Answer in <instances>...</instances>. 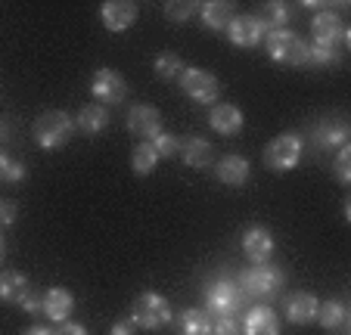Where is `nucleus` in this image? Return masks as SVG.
Here are the masks:
<instances>
[{"label": "nucleus", "mask_w": 351, "mask_h": 335, "mask_svg": "<svg viewBox=\"0 0 351 335\" xmlns=\"http://www.w3.org/2000/svg\"><path fill=\"white\" fill-rule=\"evenodd\" d=\"M72 134H75V119L66 115L62 109H50L44 115H38V121L32 127V137L40 149H62L72 140Z\"/></svg>", "instance_id": "obj_1"}, {"label": "nucleus", "mask_w": 351, "mask_h": 335, "mask_svg": "<svg viewBox=\"0 0 351 335\" xmlns=\"http://www.w3.org/2000/svg\"><path fill=\"white\" fill-rule=\"evenodd\" d=\"M265 47L271 53V60L280 66H302L308 62V44L289 28H271L265 34Z\"/></svg>", "instance_id": "obj_2"}, {"label": "nucleus", "mask_w": 351, "mask_h": 335, "mask_svg": "<svg viewBox=\"0 0 351 335\" xmlns=\"http://www.w3.org/2000/svg\"><path fill=\"white\" fill-rule=\"evenodd\" d=\"M239 292L249 298H258V301H267V298H274L280 292V286H283V273L274 267H267V264H252L249 270H243L239 273Z\"/></svg>", "instance_id": "obj_3"}, {"label": "nucleus", "mask_w": 351, "mask_h": 335, "mask_svg": "<svg viewBox=\"0 0 351 335\" xmlns=\"http://www.w3.org/2000/svg\"><path fill=\"white\" fill-rule=\"evenodd\" d=\"M298 158H302V137L292 131L280 134V137H274L271 143L265 146V168L267 171H292L298 164Z\"/></svg>", "instance_id": "obj_4"}, {"label": "nucleus", "mask_w": 351, "mask_h": 335, "mask_svg": "<svg viewBox=\"0 0 351 335\" xmlns=\"http://www.w3.org/2000/svg\"><path fill=\"white\" fill-rule=\"evenodd\" d=\"M131 320L137 323L140 329H162L171 323V304H168V298L159 295V292H143V295L134 301Z\"/></svg>", "instance_id": "obj_5"}, {"label": "nucleus", "mask_w": 351, "mask_h": 335, "mask_svg": "<svg viewBox=\"0 0 351 335\" xmlns=\"http://www.w3.org/2000/svg\"><path fill=\"white\" fill-rule=\"evenodd\" d=\"M180 90H184L190 99H196V103L208 106L218 99L221 84L212 72H206V69H184V75H180Z\"/></svg>", "instance_id": "obj_6"}, {"label": "nucleus", "mask_w": 351, "mask_h": 335, "mask_svg": "<svg viewBox=\"0 0 351 335\" xmlns=\"http://www.w3.org/2000/svg\"><path fill=\"white\" fill-rule=\"evenodd\" d=\"M239 301H243V292H239V286L230 283V280H215L206 292V310L212 317L237 314Z\"/></svg>", "instance_id": "obj_7"}, {"label": "nucleus", "mask_w": 351, "mask_h": 335, "mask_svg": "<svg viewBox=\"0 0 351 335\" xmlns=\"http://www.w3.org/2000/svg\"><path fill=\"white\" fill-rule=\"evenodd\" d=\"M311 38H314V47H324V50H339V44L345 40V22L339 13H324L314 16L311 22Z\"/></svg>", "instance_id": "obj_8"}, {"label": "nucleus", "mask_w": 351, "mask_h": 335, "mask_svg": "<svg viewBox=\"0 0 351 335\" xmlns=\"http://www.w3.org/2000/svg\"><path fill=\"white\" fill-rule=\"evenodd\" d=\"M267 32H271L267 19H261V16H252V13L237 16V19L230 22V28H227V34H230V40L237 47H255V44H261Z\"/></svg>", "instance_id": "obj_9"}, {"label": "nucleus", "mask_w": 351, "mask_h": 335, "mask_svg": "<svg viewBox=\"0 0 351 335\" xmlns=\"http://www.w3.org/2000/svg\"><path fill=\"white\" fill-rule=\"evenodd\" d=\"M128 131L134 134V137H143V140H156L162 134V115L156 106H134L131 112H128Z\"/></svg>", "instance_id": "obj_10"}, {"label": "nucleus", "mask_w": 351, "mask_h": 335, "mask_svg": "<svg viewBox=\"0 0 351 335\" xmlns=\"http://www.w3.org/2000/svg\"><path fill=\"white\" fill-rule=\"evenodd\" d=\"M90 90H93V97H97L99 106H112V103H121V99H125L128 84L119 72H112V69H99V72L93 75Z\"/></svg>", "instance_id": "obj_11"}, {"label": "nucleus", "mask_w": 351, "mask_h": 335, "mask_svg": "<svg viewBox=\"0 0 351 335\" xmlns=\"http://www.w3.org/2000/svg\"><path fill=\"white\" fill-rule=\"evenodd\" d=\"M137 3H128V0H109V3H103L99 7V19H103V25L109 28V32H125V28H131L134 22H137Z\"/></svg>", "instance_id": "obj_12"}, {"label": "nucleus", "mask_w": 351, "mask_h": 335, "mask_svg": "<svg viewBox=\"0 0 351 335\" xmlns=\"http://www.w3.org/2000/svg\"><path fill=\"white\" fill-rule=\"evenodd\" d=\"M271 251H274V236L267 227H249L243 233V255L252 264H267Z\"/></svg>", "instance_id": "obj_13"}, {"label": "nucleus", "mask_w": 351, "mask_h": 335, "mask_svg": "<svg viewBox=\"0 0 351 335\" xmlns=\"http://www.w3.org/2000/svg\"><path fill=\"white\" fill-rule=\"evenodd\" d=\"M317 308H320V301L311 295V292H292L283 304L286 320L295 323V326H305V323L317 320Z\"/></svg>", "instance_id": "obj_14"}, {"label": "nucleus", "mask_w": 351, "mask_h": 335, "mask_svg": "<svg viewBox=\"0 0 351 335\" xmlns=\"http://www.w3.org/2000/svg\"><path fill=\"white\" fill-rule=\"evenodd\" d=\"M75 308V295L69 289H60V286H53V289L44 292V304H40V314H47L53 323H66L69 314H72Z\"/></svg>", "instance_id": "obj_15"}, {"label": "nucleus", "mask_w": 351, "mask_h": 335, "mask_svg": "<svg viewBox=\"0 0 351 335\" xmlns=\"http://www.w3.org/2000/svg\"><path fill=\"white\" fill-rule=\"evenodd\" d=\"M32 295V283L25 280V273H19V270H3L0 273V301L7 304H19Z\"/></svg>", "instance_id": "obj_16"}, {"label": "nucleus", "mask_w": 351, "mask_h": 335, "mask_svg": "<svg viewBox=\"0 0 351 335\" xmlns=\"http://www.w3.org/2000/svg\"><path fill=\"white\" fill-rule=\"evenodd\" d=\"M208 125H212L218 134L230 137V134L243 131V112H239L233 103H221V106H215V109L208 112Z\"/></svg>", "instance_id": "obj_17"}, {"label": "nucleus", "mask_w": 351, "mask_h": 335, "mask_svg": "<svg viewBox=\"0 0 351 335\" xmlns=\"http://www.w3.org/2000/svg\"><path fill=\"white\" fill-rule=\"evenodd\" d=\"M215 174H218L221 184L227 186H243L249 180V162L243 156H224L215 164Z\"/></svg>", "instance_id": "obj_18"}, {"label": "nucleus", "mask_w": 351, "mask_h": 335, "mask_svg": "<svg viewBox=\"0 0 351 335\" xmlns=\"http://www.w3.org/2000/svg\"><path fill=\"white\" fill-rule=\"evenodd\" d=\"M199 10H202V22H206L208 28H215V32H227L230 22L237 19V7L227 3V0H208V3H202Z\"/></svg>", "instance_id": "obj_19"}, {"label": "nucleus", "mask_w": 351, "mask_h": 335, "mask_svg": "<svg viewBox=\"0 0 351 335\" xmlns=\"http://www.w3.org/2000/svg\"><path fill=\"white\" fill-rule=\"evenodd\" d=\"M243 329H245V335H280V320H277V314H274L271 308L258 304V308L249 310Z\"/></svg>", "instance_id": "obj_20"}, {"label": "nucleus", "mask_w": 351, "mask_h": 335, "mask_svg": "<svg viewBox=\"0 0 351 335\" xmlns=\"http://www.w3.org/2000/svg\"><path fill=\"white\" fill-rule=\"evenodd\" d=\"M180 156H184V162L190 164V168H208V164L215 162V149L208 140L202 137H190L180 143Z\"/></svg>", "instance_id": "obj_21"}, {"label": "nucleus", "mask_w": 351, "mask_h": 335, "mask_svg": "<svg viewBox=\"0 0 351 335\" xmlns=\"http://www.w3.org/2000/svg\"><path fill=\"white\" fill-rule=\"evenodd\" d=\"M180 335H212V314L202 308H186L178 320Z\"/></svg>", "instance_id": "obj_22"}, {"label": "nucleus", "mask_w": 351, "mask_h": 335, "mask_svg": "<svg viewBox=\"0 0 351 335\" xmlns=\"http://www.w3.org/2000/svg\"><path fill=\"white\" fill-rule=\"evenodd\" d=\"M106 125H109V112H106V106H99V103L84 106V109L78 112V119H75V127H78L81 134H99Z\"/></svg>", "instance_id": "obj_23"}, {"label": "nucleus", "mask_w": 351, "mask_h": 335, "mask_svg": "<svg viewBox=\"0 0 351 335\" xmlns=\"http://www.w3.org/2000/svg\"><path fill=\"white\" fill-rule=\"evenodd\" d=\"M131 164H134V174H140V177L153 174V168L159 164V152H156L153 140L137 143V149H134V156H131Z\"/></svg>", "instance_id": "obj_24"}, {"label": "nucleus", "mask_w": 351, "mask_h": 335, "mask_svg": "<svg viewBox=\"0 0 351 335\" xmlns=\"http://www.w3.org/2000/svg\"><path fill=\"white\" fill-rule=\"evenodd\" d=\"M317 143L320 146H345L348 143V125L339 119L324 121V125L317 127Z\"/></svg>", "instance_id": "obj_25"}, {"label": "nucleus", "mask_w": 351, "mask_h": 335, "mask_svg": "<svg viewBox=\"0 0 351 335\" xmlns=\"http://www.w3.org/2000/svg\"><path fill=\"white\" fill-rule=\"evenodd\" d=\"M345 320H348V310H345L342 301H326L317 308V323L324 329H339L345 326Z\"/></svg>", "instance_id": "obj_26"}, {"label": "nucleus", "mask_w": 351, "mask_h": 335, "mask_svg": "<svg viewBox=\"0 0 351 335\" xmlns=\"http://www.w3.org/2000/svg\"><path fill=\"white\" fill-rule=\"evenodd\" d=\"M153 66H156V75H159L162 81H174L184 75V62H180L178 53H159Z\"/></svg>", "instance_id": "obj_27"}, {"label": "nucleus", "mask_w": 351, "mask_h": 335, "mask_svg": "<svg viewBox=\"0 0 351 335\" xmlns=\"http://www.w3.org/2000/svg\"><path fill=\"white\" fill-rule=\"evenodd\" d=\"M180 143H184V140H180V137H174V134H165V131H162L159 137L153 140V146H156V152H159V158L178 156V152H180Z\"/></svg>", "instance_id": "obj_28"}, {"label": "nucleus", "mask_w": 351, "mask_h": 335, "mask_svg": "<svg viewBox=\"0 0 351 335\" xmlns=\"http://www.w3.org/2000/svg\"><path fill=\"white\" fill-rule=\"evenodd\" d=\"M308 62H314V66H336L339 50H324V47L308 44Z\"/></svg>", "instance_id": "obj_29"}, {"label": "nucleus", "mask_w": 351, "mask_h": 335, "mask_svg": "<svg viewBox=\"0 0 351 335\" xmlns=\"http://www.w3.org/2000/svg\"><path fill=\"white\" fill-rule=\"evenodd\" d=\"M336 177L339 184H348L351 180V146H339V156H336Z\"/></svg>", "instance_id": "obj_30"}, {"label": "nucleus", "mask_w": 351, "mask_h": 335, "mask_svg": "<svg viewBox=\"0 0 351 335\" xmlns=\"http://www.w3.org/2000/svg\"><path fill=\"white\" fill-rule=\"evenodd\" d=\"M196 10H199V3H174V0L171 3H165V16L171 22H186Z\"/></svg>", "instance_id": "obj_31"}, {"label": "nucleus", "mask_w": 351, "mask_h": 335, "mask_svg": "<svg viewBox=\"0 0 351 335\" xmlns=\"http://www.w3.org/2000/svg\"><path fill=\"white\" fill-rule=\"evenodd\" d=\"M212 332L215 335H239V323L233 314H224V317H212Z\"/></svg>", "instance_id": "obj_32"}, {"label": "nucleus", "mask_w": 351, "mask_h": 335, "mask_svg": "<svg viewBox=\"0 0 351 335\" xmlns=\"http://www.w3.org/2000/svg\"><path fill=\"white\" fill-rule=\"evenodd\" d=\"M16 214H19V205L16 202H0V230H3V227H13L16 223Z\"/></svg>", "instance_id": "obj_33"}, {"label": "nucleus", "mask_w": 351, "mask_h": 335, "mask_svg": "<svg viewBox=\"0 0 351 335\" xmlns=\"http://www.w3.org/2000/svg\"><path fill=\"white\" fill-rule=\"evenodd\" d=\"M286 19H289V7H286V3H271V19H267V25L283 28Z\"/></svg>", "instance_id": "obj_34"}, {"label": "nucleus", "mask_w": 351, "mask_h": 335, "mask_svg": "<svg viewBox=\"0 0 351 335\" xmlns=\"http://www.w3.org/2000/svg\"><path fill=\"white\" fill-rule=\"evenodd\" d=\"M53 335H87V329L81 326V323H60V329H56Z\"/></svg>", "instance_id": "obj_35"}, {"label": "nucleus", "mask_w": 351, "mask_h": 335, "mask_svg": "<svg viewBox=\"0 0 351 335\" xmlns=\"http://www.w3.org/2000/svg\"><path fill=\"white\" fill-rule=\"evenodd\" d=\"M25 177V168H22L19 162H10V168H7V174H3V180H10V184H19V180Z\"/></svg>", "instance_id": "obj_36"}, {"label": "nucleus", "mask_w": 351, "mask_h": 335, "mask_svg": "<svg viewBox=\"0 0 351 335\" xmlns=\"http://www.w3.org/2000/svg\"><path fill=\"white\" fill-rule=\"evenodd\" d=\"M134 329H137V323L134 320H119L112 326V335H134Z\"/></svg>", "instance_id": "obj_37"}, {"label": "nucleus", "mask_w": 351, "mask_h": 335, "mask_svg": "<svg viewBox=\"0 0 351 335\" xmlns=\"http://www.w3.org/2000/svg\"><path fill=\"white\" fill-rule=\"evenodd\" d=\"M25 335H53V329H47V326H32Z\"/></svg>", "instance_id": "obj_38"}, {"label": "nucleus", "mask_w": 351, "mask_h": 335, "mask_svg": "<svg viewBox=\"0 0 351 335\" xmlns=\"http://www.w3.org/2000/svg\"><path fill=\"white\" fill-rule=\"evenodd\" d=\"M7 168H10V158L3 156V149H0V180H3V174H7Z\"/></svg>", "instance_id": "obj_39"}, {"label": "nucleus", "mask_w": 351, "mask_h": 335, "mask_svg": "<svg viewBox=\"0 0 351 335\" xmlns=\"http://www.w3.org/2000/svg\"><path fill=\"white\" fill-rule=\"evenodd\" d=\"M3 258H7V239H3V233H0V264H3Z\"/></svg>", "instance_id": "obj_40"}]
</instances>
